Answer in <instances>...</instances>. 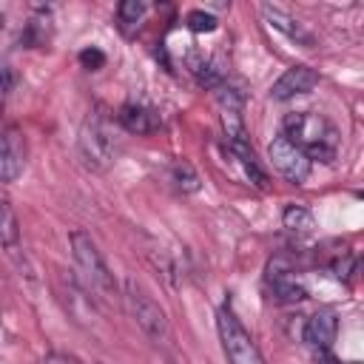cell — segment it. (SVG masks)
I'll return each instance as SVG.
<instances>
[{"label": "cell", "mask_w": 364, "mask_h": 364, "mask_svg": "<svg viewBox=\"0 0 364 364\" xmlns=\"http://www.w3.org/2000/svg\"><path fill=\"white\" fill-rule=\"evenodd\" d=\"M0 247H6V253L11 256L20 250V222L6 199H0Z\"/></svg>", "instance_id": "cell-13"}, {"label": "cell", "mask_w": 364, "mask_h": 364, "mask_svg": "<svg viewBox=\"0 0 364 364\" xmlns=\"http://www.w3.org/2000/svg\"><path fill=\"white\" fill-rule=\"evenodd\" d=\"M262 14H264V20L276 28V31H282L287 40H293V43H299V46H313V34L304 28V23L301 20H296L293 14H287V11H282L279 6H270V3H262Z\"/></svg>", "instance_id": "cell-11"}, {"label": "cell", "mask_w": 364, "mask_h": 364, "mask_svg": "<svg viewBox=\"0 0 364 364\" xmlns=\"http://www.w3.org/2000/svg\"><path fill=\"white\" fill-rule=\"evenodd\" d=\"M77 151L88 171H105L114 165V159L119 154V139L105 114L94 111L82 119V128L77 136Z\"/></svg>", "instance_id": "cell-3"}, {"label": "cell", "mask_w": 364, "mask_h": 364, "mask_svg": "<svg viewBox=\"0 0 364 364\" xmlns=\"http://www.w3.org/2000/svg\"><path fill=\"white\" fill-rule=\"evenodd\" d=\"M68 242H71V259H74V270H77L82 290L100 301H114L117 282H114V273L108 270L97 242L85 230H74L68 236Z\"/></svg>", "instance_id": "cell-2"}, {"label": "cell", "mask_w": 364, "mask_h": 364, "mask_svg": "<svg viewBox=\"0 0 364 364\" xmlns=\"http://www.w3.org/2000/svg\"><path fill=\"white\" fill-rule=\"evenodd\" d=\"M117 122L131 134H154L162 125V117L142 102H125L117 114Z\"/></svg>", "instance_id": "cell-10"}, {"label": "cell", "mask_w": 364, "mask_h": 364, "mask_svg": "<svg viewBox=\"0 0 364 364\" xmlns=\"http://www.w3.org/2000/svg\"><path fill=\"white\" fill-rule=\"evenodd\" d=\"M80 63H82L85 68H100V65L105 63V54L97 51V48H85V51H80Z\"/></svg>", "instance_id": "cell-18"}, {"label": "cell", "mask_w": 364, "mask_h": 364, "mask_svg": "<svg viewBox=\"0 0 364 364\" xmlns=\"http://www.w3.org/2000/svg\"><path fill=\"white\" fill-rule=\"evenodd\" d=\"M282 222L296 236H310L313 228H316V219H313V213L304 205H287L284 213H282Z\"/></svg>", "instance_id": "cell-14"}, {"label": "cell", "mask_w": 364, "mask_h": 364, "mask_svg": "<svg viewBox=\"0 0 364 364\" xmlns=\"http://www.w3.org/2000/svg\"><path fill=\"white\" fill-rule=\"evenodd\" d=\"M0 28H3V14H0Z\"/></svg>", "instance_id": "cell-20"}, {"label": "cell", "mask_w": 364, "mask_h": 364, "mask_svg": "<svg viewBox=\"0 0 364 364\" xmlns=\"http://www.w3.org/2000/svg\"><path fill=\"white\" fill-rule=\"evenodd\" d=\"M316 85H318L316 68H310V65H290V68L270 85V100L284 102V100H293V97H299V94L313 91Z\"/></svg>", "instance_id": "cell-9"}, {"label": "cell", "mask_w": 364, "mask_h": 364, "mask_svg": "<svg viewBox=\"0 0 364 364\" xmlns=\"http://www.w3.org/2000/svg\"><path fill=\"white\" fill-rule=\"evenodd\" d=\"M142 14H145V3H139V0H125V3L117 6V17H119V26L122 28L136 26L142 20Z\"/></svg>", "instance_id": "cell-16"}, {"label": "cell", "mask_w": 364, "mask_h": 364, "mask_svg": "<svg viewBox=\"0 0 364 364\" xmlns=\"http://www.w3.org/2000/svg\"><path fill=\"white\" fill-rule=\"evenodd\" d=\"M336 336H338V316H336L333 310H318V313H313V316L307 318V324H304V333H301L304 344L316 353V358H327V355H330Z\"/></svg>", "instance_id": "cell-8"}, {"label": "cell", "mask_w": 364, "mask_h": 364, "mask_svg": "<svg viewBox=\"0 0 364 364\" xmlns=\"http://www.w3.org/2000/svg\"><path fill=\"white\" fill-rule=\"evenodd\" d=\"M125 304L134 316V321L139 324V330L156 344V347H168L173 341L171 333V321L165 316V310L156 304V299L136 282V279H125Z\"/></svg>", "instance_id": "cell-4"}, {"label": "cell", "mask_w": 364, "mask_h": 364, "mask_svg": "<svg viewBox=\"0 0 364 364\" xmlns=\"http://www.w3.org/2000/svg\"><path fill=\"white\" fill-rule=\"evenodd\" d=\"M216 330H219V341H222L228 364H264L256 341L250 338V333L245 330V324L236 318V313L228 304L216 310Z\"/></svg>", "instance_id": "cell-5"}, {"label": "cell", "mask_w": 364, "mask_h": 364, "mask_svg": "<svg viewBox=\"0 0 364 364\" xmlns=\"http://www.w3.org/2000/svg\"><path fill=\"white\" fill-rule=\"evenodd\" d=\"M216 23H219V20H216L213 14H208V11H191V14H188V28L196 31V34H202V31H213Z\"/></svg>", "instance_id": "cell-17"}, {"label": "cell", "mask_w": 364, "mask_h": 364, "mask_svg": "<svg viewBox=\"0 0 364 364\" xmlns=\"http://www.w3.org/2000/svg\"><path fill=\"white\" fill-rule=\"evenodd\" d=\"M100 364H108V361H100Z\"/></svg>", "instance_id": "cell-21"}, {"label": "cell", "mask_w": 364, "mask_h": 364, "mask_svg": "<svg viewBox=\"0 0 364 364\" xmlns=\"http://www.w3.org/2000/svg\"><path fill=\"white\" fill-rule=\"evenodd\" d=\"M267 282H270V290H273L276 301H301V299H307V290L296 282V276H290V270L270 267Z\"/></svg>", "instance_id": "cell-12"}, {"label": "cell", "mask_w": 364, "mask_h": 364, "mask_svg": "<svg viewBox=\"0 0 364 364\" xmlns=\"http://www.w3.org/2000/svg\"><path fill=\"white\" fill-rule=\"evenodd\" d=\"M43 364H82L77 355H71V353H60V350H54V353H48L46 358H43Z\"/></svg>", "instance_id": "cell-19"}, {"label": "cell", "mask_w": 364, "mask_h": 364, "mask_svg": "<svg viewBox=\"0 0 364 364\" xmlns=\"http://www.w3.org/2000/svg\"><path fill=\"white\" fill-rule=\"evenodd\" d=\"M26 168V136L14 122H0V182L20 179Z\"/></svg>", "instance_id": "cell-7"}, {"label": "cell", "mask_w": 364, "mask_h": 364, "mask_svg": "<svg viewBox=\"0 0 364 364\" xmlns=\"http://www.w3.org/2000/svg\"><path fill=\"white\" fill-rule=\"evenodd\" d=\"M267 156H270V165L279 176H284L290 185H304V179L310 176V159L284 136H273V142L267 145Z\"/></svg>", "instance_id": "cell-6"}, {"label": "cell", "mask_w": 364, "mask_h": 364, "mask_svg": "<svg viewBox=\"0 0 364 364\" xmlns=\"http://www.w3.org/2000/svg\"><path fill=\"white\" fill-rule=\"evenodd\" d=\"M310 162H333L338 154V128L316 111H293L284 117V131H282Z\"/></svg>", "instance_id": "cell-1"}, {"label": "cell", "mask_w": 364, "mask_h": 364, "mask_svg": "<svg viewBox=\"0 0 364 364\" xmlns=\"http://www.w3.org/2000/svg\"><path fill=\"white\" fill-rule=\"evenodd\" d=\"M171 182H173L176 191H182V193L199 191V176H196V171H193L188 162H176V165L171 168Z\"/></svg>", "instance_id": "cell-15"}]
</instances>
